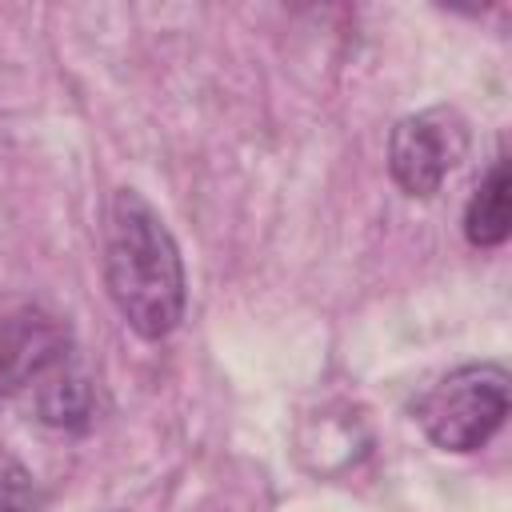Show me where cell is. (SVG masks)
I'll return each mask as SVG.
<instances>
[{"label": "cell", "instance_id": "obj_1", "mask_svg": "<svg viewBox=\"0 0 512 512\" xmlns=\"http://www.w3.org/2000/svg\"><path fill=\"white\" fill-rule=\"evenodd\" d=\"M104 284L124 324L144 340H164L184 320L188 280L164 216L136 192L116 188L104 224Z\"/></svg>", "mask_w": 512, "mask_h": 512}, {"label": "cell", "instance_id": "obj_2", "mask_svg": "<svg viewBox=\"0 0 512 512\" xmlns=\"http://www.w3.org/2000/svg\"><path fill=\"white\" fill-rule=\"evenodd\" d=\"M504 416H508V372L504 364L492 360L452 368L416 404V420L440 452L484 448L504 428Z\"/></svg>", "mask_w": 512, "mask_h": 512}, {"label": "cell", "instance_id": "obj_3", "mask_svg": "<svg viewBox=\"0 0 512 512\" xmlns=\"http://www.w3.org/2000/svg\"><path fill=\"white\" fill-rule=\"evenodd\" d=\"M468 156V124L456 108L436 104L396 120L388 136V172L404 196L428 200Z\"/></svg>", "mask_w": 512, "mask_h": 512}, {"label": "cell", "instance_id": "obj_4", "mask_svg": "<svg viewBox=\"0 0 512 512\" xmlns=\"http://www.w3.org/2000/svg\"><path fill=\"white\" fill-rule=\"evenodd\" d=\"M68 360V332L40 312H20L0 324V384H40Z\"/></svg>", "mask_w": 512, "mask_h": 512}, {"label": "cell", "instance_id": "obj_5", "mask_svg": "<svg viewBox=\"0 0 512 512\" xmlns=\"http://www.w3.org/2000/svg\"><path fill=\"white\" fill-rule=\"evenodd\" d=\"M508 160L496 156L492 168L480 176L476 192L464 208V236L472 248H500L512 232V208H508Z\"/></svg>", "mask_w": 512, "mask_h": 512}, {"label": "cell", "instance_id": "obj_6", "mask_svg": "<svg viewBox=\"0 0 512 512\" xmlns=\"http://www.w3.org/2000/svg\"><path fill=\"white\" fill-rule=\"evenodd\" d=\"M36 412L44 424L56 428H84L92 416V388L88 380L64 360L56 372H48L36 384Z\"/></svg>", "mask_w": 512, "mask_h": 512}, {"label": "cell", "instance_id": "obj_7", "mask_svg": "<svg viewBox=\"0 0 512 512\" xmlns=\"http://www.w3.org/2000/svg\"><path fill=\"white\" fill-rule=\"evenodd\" d=\"M44 496L24 468H0V512H40Z\"/></svg>", "mask_w": 512, "mask_h": 512}]
</instances>
